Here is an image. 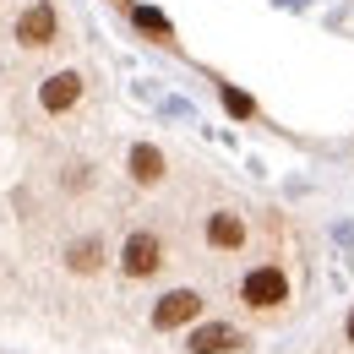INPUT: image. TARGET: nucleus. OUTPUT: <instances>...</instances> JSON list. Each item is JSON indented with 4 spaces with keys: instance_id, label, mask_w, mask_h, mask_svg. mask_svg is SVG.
<instances>
[{
    "instance_id": "obj_7",
    "label": "nucleus",
    "mask_w": 354,
    "mask_h": 354,
    "mask_svg": "<svg viewBox=\"0 0 354 354\" xmlns=\"http://www.w3.org/2000/svg\"><path fill=\"white\" fill-rule=\"evenodd\" d=\"M207 245H213V251H240V245H245V218H240L234 207L207 213Z\"/></svg>"
},
{
    "instance_id": "obj_10",
    "label": "nucleus",
    "mask_w": 354,
    "mask_h": 354,
    "mask_svg": "<svg viewBox=\"0 0 354 354\" xmlns=\"http://www.w3.org/2000/svg\"><path fill=\"white\" fill-rule=\"evenodd\" d=\"M131 22L142 28V33H153L158 44H175V28H169V17H164V11H153V6H136Z\"/></svg>"
},
{
    "instance_id": "obj_12",
    "label": "nucleus",
    "mask_w": 354,
    "mask_h": 354,
    "mask_svg": "<svg viewBox=\"0 0 354 354\" xmlns=\"http://www.w3.org/2000/svg\"><path fill=\"white\" fill-rule=\"evenodd\" d=\"M344 333H349V344H354V310H349V327H344Z\"/></svg>"
},
{
    "instance_id": "obj_8",
    "label": "nucleus",
    "mask_w": 354,
    "mask_h": 354,
    "mask_svg": "<svg viewBox=\"0 0 354 354\" xmlns=\"http://www.w3.org/2000/svg\"><path fill=\"white\" fill-rule=\"evenodd\" d=\"M126 175H131L136 185H158V180L169 175V164H164V153H158L153 142H136L131 153H126Z\"/></svg>"
},
{
    "instance_id": "obj_3",
    "label": "nucleus",
    "mask_w": 354,
    "mask_h": 354,
    "mask_svg": "<svg viewBox=\"0 0 354 354\" xmlns=\"http://www.w3.org/2000/svg\"><path fill=\"white\" fill-rule=\"evenodd\" d=\"M60 39V11L49 6V0H33L22 17H17V44L22 49H44Z\"/></svg>"
},
{
    "instance_id": "obj_2",
    "label": "nucleus",
    "mask_w": 354,
    "mask_h": 354,
    "mask_svg": "<svg viewBox=\"0 0 354 354\" xmlns=\"http://www.w3.org/2000/svg\"><path fill=\"white\" fill-rule=\"evenodd\" d=\"M158 267H164V240L153 229H136L131 240L120 245V272L126 278H153Z\"/></svg>"
},
{
    "instance_id": "obj_6",
    "label": "nucleus",
    "mask_w": 354,
    "mask_h": 354,
    "mask_svg": "<svg viewBox=\"0 0 354 354\" xmlns=\"http://www.w3.org/2000/svg\"><path fill=\"white\" fill-rule=\"evenodd\" d=\"M245 344V333H234L229 322H207V327H191V354H234Z\"/></svg>"
},
{
    "instance_id": "obj_5",
    "label": "nucleus",
    "mask_w": 354,
    "mask_h": 354,
    "mask_svg": "<svg viewBox=\"0 0 354 354\" xmlns=\"http://www.w3.org/2000/svg\"><path fill=\"white\" fill-rule=\"evenodd\" d=\"M77 98H82V77H77V71H49L44 82H39V109H44V115L77 109Z\"/></svg>"
},
{
    "instance_id": "obj_9",
    "label": "nucleus",
    "mask_w": 354,
    "mask_h": 354,
    "mask_svg": "<svg viewBox=\"0 0 354 354\" xmlns=\"http://www.w3.org/2000/svg\"><path fill=\"white\" fill-rule=\"evenodd\" d=\"M104 257H109L104 234H82V240L66 251V267H71V272H98V267H104Z\"/></svg>"
},
{
    "instance_id": "obj_1",
    "label": "nucleus",
    "mask_w": 354,
    "mask_h": 354,
    "mask_svg": "<svg viewBox=\"0 0 354 354\" xmlns=\"http://www.w3.org/2000/svg\"><path fill=\"white\" fill-rule=\"evenodd\" d=\"M240 300H245L251 310H278L283 300H289V278H283V267H278V262L251 267V272L240 278Z\"/></svg>"
},
{
    "instance_id": "obj_11",
    "label": "nucleus",
    "mask_w": 354,
    "mask_h": 354,
    "mask_svg": "<svg viewBox=\"0 0 354 354\" xmlns=\"http://www.w3.org/2000/svg\"><path fill=\"white\" fill-rule=\"evenodd\" d=\"M223 109H229L234 120H251V115H257V104H251L240 88H223Z\"/></svg>"
},
{
    "instance_id": "obj_4",
    "label": "nucleus",
    "mask_w": 354,
    "mask_h": 354,
    "mask_svg": "<svg viewBox=\"0 0 354 354\" xmlns=\"http://www.w3.org/2000/svg\"><path fill=\"white\" fill-rule=\"evenodd\" d=\"M202 316V295L196 289H169L158 306H153V327L158 333H175V327H191Z\"/></svg>"
}]
</instances>
